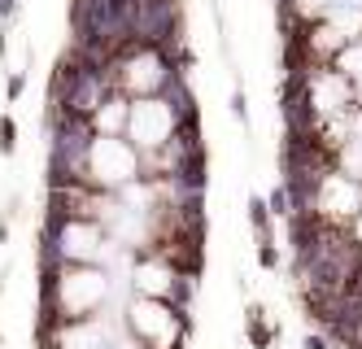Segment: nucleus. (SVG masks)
I'll list each match as a JSON object with an SVG mask.
<instances>
[{
  "mask_svg": "<svg viewBox=\"0 0 362 349\" xmlns=\"http://www.w3.org/2000/svg\"><path fill=\"white\" fill-rule=\"evenodd\" d=\"M249 341H253L258 349H267V341H271V332H267V327H262L258 319H249Z\"/></svg>",
  "mask_w": 362,
  "mask_h": 349,
  "instance_id": "obj_6",
  "label": "nucleus"
},
{
  "mask_svg": "<svg viewBox=\"0 0 362 349\" xmlns=\"http://www.w3.org/2000/svg\"><path fill=\"white\" fill-rule=\"evenodd\" d=\"M249 223L262 231V236H267V227H271V205L262 201V196H253V201H249Z\"/></svg>",
  "mask_w": 362,
  "mask_h": 349,
  "instance_id": "obj_3",
  "label": "nucleus"
},
{
  "mask_svg": "<svg viewBox=\"0 0 362 349\" xmlns=\"http://www.w3.org/2000/svg\"><path fill=\"white\" fill-rule=\"evenodd\" d=\"M258 258H262V267H275V249H271V245H262Z\"/></svg>",
  "mask_w": 362,
  "mask_h": 349,
  "instance_id": "obj_8",
  "label": "nucleus"
},
{
  "mask_svg": "<svg viewBox=\"0 0 362 349\" xmlns=\"http://www.w3.org/2000/svg\"><path fill=\"white\" fill-rule=\"evenodd\" d=\"M92 127L84 114H65L57 118V131H53V162H48V179H53L57 188L74 184V171H84L88 166V153H92Z\"/></svg>",
  "mask_w": 362,
  "mask_h": 349,
  "instance_id": "obj_1",
  "label": "nucleus"
},
{
  "mask_svg": "<svg viewBox=\"0 0 362 349\" xmlns=\"http://www.w3.org/2000/svg\"><path fill=\"white\" fill-rule=\"evenodd\" d=\"M267 205H271V214H292V196H288V188H275Z\"/></svg>",
  "mask_w": 362,
  "mask_h": 349,
  "instance_id": "obj_5",
  "label": "nucleus"
},
{
  "mask_svg": "<svg viewBox=\"0 0 362 349\" xmlns=\"http://www.w3.org/2000/svg\"><path fill=\"white\" fill-rule=\"evenodd\" d=\"M22 88H26V79H22V75H13V79H9V101H18Z\"/></svg>",
  "mask_w": 362,
  "mask_h": 349,
  "instance_id": "obj_7",
  "label": "nucleus"
},
{
  "mask_svg": "<svg viewBox=\"0 0 362 349\" xmlns=\"http://www.w3.org/2000/svg\"><path fill=\"white\" fill-rule=\"evenodd\" d=\"M18 131H13V118H0V153H13V148H18Z\"/></svg>",
  "mask_w": 362,
  "mask_h": 349,
  "instance_id": "obj_4",
  "label": "nucleus"
},
{
  "mask_svg": "<svg viewBox=\"0 0 362 349\" xmlns=\"http://www.w3.org/2000/svg\"><path fill=\"white\" fill-rule=\"evenodd\" d=\"M306 349H327V341H323V336H310V341H306Z\"/></svg>",
  "mask_w": 362,
  "mask_h": 349,
  "instance_id": "obj_9",
  "label": "nucleus"
},
{
  "mask_svg": "<svg viewBox=\"0 0 362 349\" xmlns=\"http://www.w3.org/2000/svg\"><path fill=\"white\" fill-rule=\"evenodd\" d=\"M13 13V0H0V18H9Z\"/></svg>",
  "mask_w": 362,
  "mask_h": 349,
  "instance_id": "obj_10",
  "label": "nucleus"
},
{
  "mask_svg": "<svg viewBox=\"0 0 362 349\" xmlns=\"http://www.w3.org/2000/svg\"><path fill=\"white\" fill-rule=\"evenodd\" d=\"M136 36L149 44L153 53H166V48L179 40V5L175 0H140Z\"/></svg>",
  "mask_w": 362,
  "mask_h": 349,
  "instance_id": "obj_2",
  "label": "nucleus"
}]
</instances>
